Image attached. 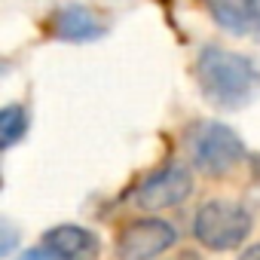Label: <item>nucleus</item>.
<instances>
[{"instance_id":"obj_1","label":"nucleus","mask_w":260,"mask_h":260,"mask_svg":"<svg viewBox=\"0 0 260 260\" xmlns=\"http://www.w3.org/2000/svg\"><path fill=\"white\" fill-rule=\"evenodd\" d=\"M196 83L211 107L239 110L260 92V68L242 52L205 46L196 58Z\"/></svg>"},{"instance_id":"obj_2","label":"nucleus","mask_w":260,"mask_h":260,"mask_svg":"<svg viewBox=\"0 0 260 260\" xmlns=\"http://www.w3.org/2000/svg\"><path fill=\"white\" fill-rule=\"evenodd\" d=\"M251 226H254L251 211L242 202H230V199H211L193 217V236L208 251L239 248L251 236Z\"/></svg>"},{"instance_id":"obj_3","label":"nucleus","mask_w":260,"mask_h":260,"mask_svg":"<svg viewBox=\"0 0 260 260\" xmlns=\"http://www.w3.org/2000/svg\"><path fill=\"white\" fill-rule=\"evenodd\" d=\"M187 150L193 166L202 175H226L230 169H236L245 159V144L242 138L223 122H196L187 132Z\"/></svg>"},{"instance_id":"obj_4","label":"nucleus","mask_w":260,"mask_h":260,"mask_svg":"<svg viewBox=\"0 0 260 260\" xmlns=\"http://www.w3.org/2000/svg\"><path fill=\"white\" fill-rule=\"evenodd\" d=\"M190 193H193V172L184 162H166L159 172H153L135 187L132 202L144 211H162L187 202Z\"/></svg>"},{"instance_id":"obj_5","label":"nucleus","mask_w":260,"mask_h":260,"mask_svg":"<svg viewBox=\"0 0 260 260\" xmlns=\"http://www.w3.org/2000/svg\"><path fill=\"white\" fill-rule=\"evenodd\" d=\"M178 242V230L169 220L144 217L128 223L116 236V260H156Z\"/></svg>"},{"instance_id":"obj_6","label":"nucleus","mask_w":260,"mask_h":260,"mask_svg":"<svg viewBox=\"0 0 260 260\" xmlns=\"http://www.w3.org/2000/svg\"><path fill=\"white\" fill-rule=\"evenodd\" d=\"M52 34L64 43H92L107 34V25L101 16L83 4H64L52 16Z\"/></svg>"},{"instance_id":"obj_7","label":"nucleus","mask_w":260,"mask_h":260,"mask_svg":"<svg viewBox=\"0 0 260 260\" xmlns=\"http://www.w3.org/2000/svg\"><path fill=\"white\" fill-rule=\"evenodd\" d=\"M205 4L223 31L260 43V0H205Z\"/></svg>"},{"instance_id":"obj_8","label":"nucleus","mask_w":260,"mask_h":260,"mask_svg":"<svg viewBox=\"0 0 260 260\" xmlns=\"http://www.w3.org/2000/svg\"><path fill=\"white\" fill-rule=\"evenodd\" d=\"M43 245L64 260H95L101 254V242L92 230L77 223H61L43 233Z\"/></svg>"},{"instance_id":"obj_9","label":"nucleus","mask_w":260,"mask_h":260,"mask_svg":"<svg viewBox=\"0 0 260 260\" xmlns=\"http://www.w3.org/2000/svg\"><path fill=\"white\" fill-rule=\"evenodd\" d=\"M28 135V110L19 104H7L0 110V144L4 150H13Z\"/></svg>"},{"instance_id":"obj_10","label":"nucleus","mask_w":260,"mask_h":260,"mask_svg":"<svg viewBox=\"0 0 260 260\" xmlns=\"http://www.w3.org/2000/svg\"><path fill=\"white\" fill-rule=\"evenodd\" d=\"M16 260H64V257H58L55 251H49V248L43 245V248H28V251H22Z\"/></svg>"},{"instance_id":"obj_11","label":"nucleus","mask_w":260,"mask_h":260,"mask_svg":"<svg viewBox=\"0 0 260 260\" xmlns=\"http://www.w3.org/2000/svg\"><path fill=\"white\" fill-rule=\"evenodd\" d=\"M0 226H4V242H0V254H10L16 248V230L10 220H0Z\"/></svg>"},{"instance_id":"obj_12","label":"nucleus","mask_w":260,"mask_h":260,"mask_svg":"<svg viewBox=\"0 0 260 260\" xmlns=\"http://www.w3.org/2000/svg\"><path fill=\"white\" fill-rule=\"evenodd\" d=\"M239 260H260V242L251 245V248H245V254H242Z\"/></svg>"},{"instance_id":"obj_13","label":"nucleus","mask_w":260,"mask_h":260,"mask_svg":"<svg viewBox=\"0 0 260 260\" xmlns=\"http://www.w3.org/2000/svg\"><path fill=\"white\" fill-rule=\"evenodd\" d=\"M172 260H199V257H196V254H190V251H187V254H178V257H172Z\"/></svg>"}]
</instances>
